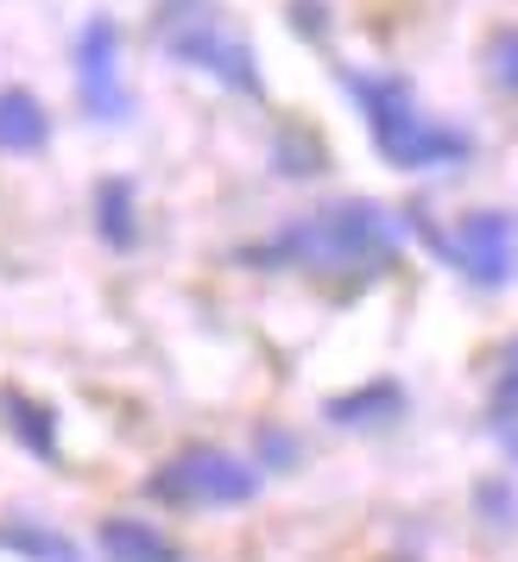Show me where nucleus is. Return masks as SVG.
Returning a JSON list of instances; mask_svg holds the SVG:
<instances>
[{"mask_svg":"<svg viewBox=\"0 0 518 562\" xmlns=\"http://www.w3.org/2000/svg\"><path fill=\"white\" fill-rule=\"evenodd\" d=\"M348 89H354V102L367 114V133H373V146H380L386 165L430 171V165H462L468 158V133L449 127V121H430L405 77H348Z\"/></svg>","mask_w":518,"mask_h":562,"instance_id":"2","label":"nucleus"},{"mask_svg":"<svg viewBox=\"0 0 518 562\" xmlns=\"http://www.w3.org/2000/svg\"><path fill=\"white\" fill-rule=\"evenodd\" d=\"M0 543L13 550V557H26V562H77V550L64 543L57 531H45V525H0Z\"/></svg>","mask_w":518,"mask_h":562,"instance_id":"12","label":"nucleus"},{"mask_svg":"<svg viewBox=\"0 0 518 562\" xmlns=\"http://www.w3.org/2000/svg\"><path fill=\"white\" fill-rule=\"evenodd\" d=\"M158 45L178 57V64H190V70H209L222 89L259 95L254 45L222 20L215 0H165V7H158Z\"/></svg>","mask_w":518,"mask_h":562,"instance_id":"3","label":"nucleus"},{"mask_svg":"<svg viewBox=\"0 0 518 562\" xmlns=\"http://www.w3.org/2000/svg\"><path fill=\"white\" fill-rule=\"evenodd\" d=\"M493 77L506 82V89H518V32H506V38L493 45Z\"/></svg>","mask_w":518,"mask_h":562,"instance_id":"13","label":"nucleus"},{"mask_svg":"<svg viewBox=\"0 0 518 562\" xmlns=\"http://www.w3.org/2000/svg\"><path fill=\"white\" fill-rule=\"evenodd\" d=\"M146 493L165 499V506H178V512L247 506V499L259 493V468L254 461H240V456H228V449L196 442V449H178V456L165 461L153 481H146Z\"/></svg>","mask_w":518,"mask_h":562,"instance_id":"4","label":"nucleus"},{"mask_svg":"<svg viewBox=\"0 0 518 562\" xmlns=\"http://www.w3.org/2000/svg\"><path fill=\"white\" fill-rule=\"evenodd\" d=\"M398 254V228L373 203H329L311 222L285 228L259 259H285L311 272H386Z\"/></svg>","mask_w":518,"mask_h":562,"instance_id":"1","label":"nucleus"},{"mask_svg":"<svg viewBox=\"0 0 518 562\" xmlns=\"http://www.w3.org/2000/svg\"><path fill=\"white\" fill-rule=\"evenodd\" d=\"M77 89L95 121H127V89H121V32L114 20H89L77 38Z\"/></svg>","mask_w":518,"mask_h":562,"instance_id":"6","label":"nucleus"},{"mask_svg":"<svg viewBox=\"0 0 518 562\" xmlns=\"http://www.w3.org/2000/svg\"><path fill=\"white\" fill-rule=\"evenodd\" d=\"M95 228H102L108 247H133V183L127 178H108L95 190Z\"/></svg>","mask_w":518,"mask_h":562,"instance_id":"11","label":"nucleus"},{"mask_svg":"<svg viewBox=\"0 0 518 562\" xmlns=\"http://www.w3.org/2000/svg\"><path fill=\"white\" fill-rule=\"evenodd\" d=\"M506 442H513V449H518V424H506Z\"/></svg>","mask_w":518,"mask_h":562,"instance_id":"14","label":"nucleus"},{"mask_svg":"<svg viewBox=\"0 0 518 562\" xmlns=\"http://www.w3.org/2000/svg\"><path fill=\"white\" fill-rule=\"evenodd\" d=\"M108 562H183V550L171 537L146 525V518H102V531H95Z\"/></svg>","mask_w":518,"mask_h":562,"instance_id":"8","label":"nucleus"},{"mask_svg":"<svg viewBox=\"0 0 518 562\" xmlns=\"http://www.w3.org/2000/svg\"><path fill=\"white\" fill-rule=\"evenodd\" d=\"M398 411H405V392L392 380L367 385V392H348V398H329V417H336V424H386Z\"/></svg>","mask_w":518,"mask_h":562,"instance_id":"10","label":"nucleus"},{"mask_svg":"<svg viewBox=\"0 0 518 562\" xmlns=\"http://www.w3.org/2000/svg\"><path fill=\"white\" fill-rule=\"evenodd\" d=\"M442 254L455 259L481 291L513 284V272H518V228H513V215H499V209H474L462 228H455V240H442Z\"/></svg>","mask_w":518,"mask_h":562,"instance_id":"5","label":"nucleus"},{"mask_svg":"<svg viewBox=\"0 0 518 562\" xmlns=\"http://www.w3.org/2000/svg\"><path fill=\"white\" fill-rule=\"evenodd\" d=\"M7 424H13V436L26 442L38 461H57V411L52 405H38V398H7Z\"/></svg>","mask_w":518,"mask_h":562,"instance_id":"9","label":"nucleus"},{"mask_svg":"<svg viewBox=\"0 0 518 562\" xmlns=\"http://www.w3.org/2000/svg\"><path fill=\"white\" fill-rule=\"evenodd\" d=\"M52 146V114H45V102L38 95H26V89H0V153L13 158H32Z\"/></svg>","mask_w":518,"mask_h":562,"instance_id":"7","label":"nucleus"}]
</instances>
